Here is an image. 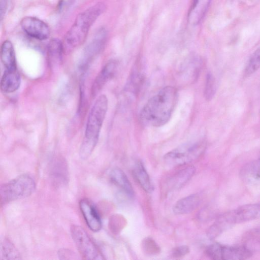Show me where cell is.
Wrapping results in <instances>:
<instances>
[{"instance_id":"15","label":"cell","mask_w":260,"mask_h":260,"mask_svg":"<svg viewBox=\"0 0 260 260\" xmlns=\"http://www.w3.org/2000/svg\"><path fill=\"white\" fill-rule=\"evenodd\" d=\"M111 182L122 190L127 196H134V190L130 182L124 173L120 169H113L110 172Z\"/></svg>"},{"instance_id":"23","label":"cell","mask_w":260,"mask_h":260,"mask_svg":"<svg viewBox=\"0 0 260 260\" xmlns=\"http://www.w3.org/2000/svg\"><path fill=\"white\" fill-rule=\"evenodd\" d=\"M195 169L193 166L188 167L178 173L173 179L172 184L174 188L182 187L193 175Z\"/></svg>"},{"instance_id":"21","label":"cell","mask_w":260,"mask_h":260,"mask_svg":"<svg viewBox=\"0 0 260 260\" xmlns=\"http://www.w3.org/2000/svg\"><path fill=\"white\" fill-rule=\"evenodd\" d=\"M21 255L17 248L7 238H4L1 243V259H20Z\"/></svg>"},{"instance_id":"10","label":"cell","mask_w":260,"mask_h":260,"mask_svg":"<svg viewBox=\"0 0 260 260\" xmlns=\"http://www.w3.org/2000/svg\"><path fill=\"white\" fill-rule=\"evenodd\" d=\"M79 208L89 229L94 232L100 231L102 226V221L94 205L87 199H82L79 202Z\"/></svg>"},{"instance_id":"25","label":"cell","mask_w":260,"mask_h":260,"mask_svg":"<svg viewBox=\"0 0 260 260\" xmlns=\"http://www.w3.org/2000/svg\"><path fill=\"white\" fill-rule=\"evenodd\" d=\"M216 82L214 76L210 72L206 75L204 95L207 100L210 101L213 99L216 92Z\"/></svg>"},{"instance_id":"28","label":"cell","mask_w":260,"mask_h":260,"mask_svg":"<svg viewBox=\"0 0 260 260\" xmlns=\"http://www.w3.org/2000/svg\"><path fill=\"white\" fill-rule=\"evenodd\" d=\"M59 258L61 259H76V254L68 249H60L57 252Z\"/></svg>"},{"instance_id":"4","label":"cell","mask_w":260,"mask_h":260,"mask_svg":"<svg viewBox=\"0 0 260 260\" xmlns=\"http://www.w3.org/2000/svg\"><path fill=\"white\" fill-rule=\"evenodd\" d=\"M260 217V204L244 205L220 215L210 227L208 236L214 238L224 231L237 223Z\"/></svg>"},{"instance_id":"2","label":"cell","mask_w":260,"mask_h":260,"mask_svg":"<svg viewBox=\"0 0 260 260\" xmlns=\"http://www.w3.org/2000/svg\"><path fill=\"white\" fill-rule=\"evenodd\" d=\"M108 106V100L106 95L102 94L98 97L90 109L84 137L79 150L80 157L83 159L90 156L98 142Z\"/></svg>"},{"instance_id":"3","label":"cell","mask_w":260,"mask_h":260,"mask_svg":"<svg viewBox=\"0 0 260 260\" xmlns=\"http://www.w3.org/2000/svg\"><path fill=\"white\" fill-rule=\"evenodd\" d=\"M103 3H99L80 13L65 37L67 44L75 47L86 39L90 26L105 10Z\"/></svg>"},{"instance_id":"20","label":"cell","mask_w":260,"mask_h":260,"mask_svg":"<svg viewBox=\"0 0 260 260\" xmlns=\"http://www.w3.org/2000/svg\"><path fill=\"white\" fill-rule=\"evenodd\" d=\"M63 45L57 39L51 40L48 44L47 54L49 62L52 64L60 63L62 58Z\"/></svg>"},{"instance_id":"14","label":"cell","mask_w":260,"mask_h":260,"mask_svg":"<svg viewBox=\"0 0 260 260\" xmlns=\"http://www.w3.org/2000/svg\"><path fill=\"white\" fill-rule=\"evenodd\" d=\"M212 0H193L187 15L188 22L198 24L204 17Z\"/></svg>"},{"instance_id":"29","label":"cell","mask_w":260,"mask_h":260,"mask_svg":"<svg viewBox=\"0 0 260 260\" xmlns=\"http://www.w3.org/2000/svg\"><path fill=\"white\" fill-rule=\"evenodd\" d=\"M7 0H1V19L2 20L7 9Z\"/></svg>"},{"instance_id":"13","label":"cell","mask_w":260,"mask_h":260,"mask_svg":"<svg viewBox=\"0 0 260 260\" xmlns=\"http://www.w3.org/2000/svg\"><path fill=\"white\" fill-rule=\"evenodd\" d=\"M240 176L247 183L260 184V157L245 164L240 170Z\"/></svg>"},{"instance_id":"22","label":"cell","mask_w":260,"mask_h":260,"mask_svg":"<svg viewBox=\"0 0 260 260\" xmlns=\"http://www.w3.org/2000/svg\"><path fill=\"white\" fill-rule=\"evenodd\" d=\"M140 65H136L132 73L127 85V88L134 93H137L140 89L144 81V74Z\"/></svg>"},{"instance_id":"19","label":"cell","mask_w":260,"mask_h":260,"mask_svg":"<svg viewBox=\"0 0 260 260\" xmlns=\"http://www.w3.org/2000/svg\"><path fill=\"white\" fill-rule=\"evenodd\" d=\"M133 173L135 178L144 190L148 192L153 190V186L149 176L141 161H137L135 164Z\"/></svg>"},{"instance_id":"9","label":"cell","mask_w":260,"mask_h":260,"mask_svg":"<svg viewBox=\"0 0 260 260\" xmlns=\"http://www.w3.org/2000/svg\"><path fill=\"white\" fill-rule=\"evenodd\" d=\"M21 26L28 36L39 40H46L50 34L49 26L35 17H24L21 20Z\"/></svg>"},{"instance_id":"16","label":"cell","mask_w":260,"mask_h":260,"mask_svg":"<svg viewBox=\"0 0 260 260\" xmlns=\"http://www.w3.org/2000/svg\"><path fill=\"white\" fill-rule=\"evenodd\" d=\"M199 196L193 194L177 201L173 207V211L176 214H188L193 211L199 205Z\"/></svg>"},{"instance_id":"18","label":"cell","mask_w":260,"mask_h":260,"mask_svg":"<svg viewBox=\"0 0 260 260\" xmlns=\"http://www.w3.org/2000/svg\"><path fill=\"white\" fill-rule=\"evenodd\" d=\"M51 174L53 179L57 184H62L67 182L68 171L64 160L55 159L51 166Z\"/></svg>"},{"instance_id":"8","label":"cell","mask_w":260,"mask_h":260,"mask_svg":"<svg viewBox=\"0 0 260 260\" xmlns=\"http://www.w3.org/2000/svg\"><path fill=\"white\" fill-rule=\"evenodd\" d=\"M207 255L216 260L246 259L252 256V252L245 246H231L219 243H213L206 250Z\"/></svg>"},{"instance_id":"24","label":"cell","mask_w":260,"mask_h":260,"mask_svg":"<svg viewBox=\"0 0 260 260\" xmlns=\"http://www.w3.org/2000/svg\"><path fill=\"white\" fill-rule=\"evenodd\" d=\"M260 68V47L250 56L244 70V75L249 76Z\"/></svg>"},{"instance_id":"1","label":"cell","mask_w":260,"mask_h":260,"mask_svg":"<svg viewBox=\"0 0 260 260\" xmlns=\"http://www.w3.org/2000/svg\"><path fill=\"white\" fill-rule=\"evenodd\" d=\"M177 100V90L174 87H163L147 101L141 110V122L153 127H160L166 124L172 116Z\"/></svg>"},{"instance_id":"27","label":"cell","mask_w":260,"mask_h":260,"mask_svg":"<svg viewBox=\"0 0 260 260\" xmlns=\"http://www.w3.org/2000/svg\"><path fill=\"white\" fill-rule=\"evenodd\" d=\"M189 252V249L186 245H182L174 248L171 252L173 257L180 258L186 255Z\"/></svg>"},{"instance_id":"5","label":"cell","mask_w":260,"mask_h":260,"mask_svg":"<svg viewBox=\"0 0 260 260\" xmlns=\"http://www.w3.org/2000/svg\"><path fill=\"white\" fill-rule=\"evenodd\" d=\"M36 188L34 179L28 174H22L1 185V206L30 196Z\"/></svg>"},{"instance_id":"12","label":"cell","mask_w":260,"mask_h":260,"mask_svg":"<svg viewBox=\"0 0 260 260\" xmlns=\"http://www.w3.org/2000/svg\"><path fill=\"white\" fill-rule=\"evenodd\" d=\"M20 85V76L17 69H6L1 80V91L10 93L16 91Z\"/></svg>"},{"instance_id":"11","label":"cell","mask_w":260,"mask_h":260,"mask_svg":"<svg viewBox=\"0 0 260 260\" xmlns=\"http://www.w3.org/2000/svg\"><path fill=\"white\" fill-rule=\"evenodd\" d=\"M118 67L115 60L108 61L97 75L91 88V95L95 97L105 85L114 76Z\"/></svg>"},{"instance_id":"17","label":"cell","mask_w":260,"mask_h":260,"mask_svg":"<svg viewBox=\"0 0 260 260\" xmlns=\"http://www.w3.org/2000/svg\"><path fill=\"white\" fill-rule=\"evenodd\" d=\"M1 60L6 69H17L15 50L12 43L9 40H6L1 45Z\"/></svg>"},{"instance_id":"7","label":"cell","mask_w":260,"mask_h":260,"mask_svg":"<svg viewBox=\"0 0 260 260\" xmlns=\"http://www.w3.org/2000/svg\"><path fill=\"white\" fill-rule=\"evenodd\" d=\"M70 231L72 238L83 259H105L101 250L82 227L73 225L71 227Z\"/></svg>"},{"instance_id":"6","label":"cell","mask_w":260,"mask_h":260,"mask_svg":"<svg viewBox=\"0 0 260 260\" xmlns=\"http://www.w3.org/2000/svg\"><path fill=\"white\" fill-rule=\"evenodd\" d=\"M206 145L203 141L184 144L168 152L164 156L165 161L171 166L185 165L198 158L204 152Z\"/></svg>"},{"instance_id":"26","label":"cell","mask_w":260,"mask_h":260,"mask_svg":"<svg viewBox=\"0 0 260 260\" xmlns=\"http://www.w3.org/2000/svg\"><path fill=\"white\" fill-rule=\"evenodd\" d=\"M142 245L144 251L148 254H153L159 251L156 243L149 238L144 239Z\"/></svg>"}]
</instances>
